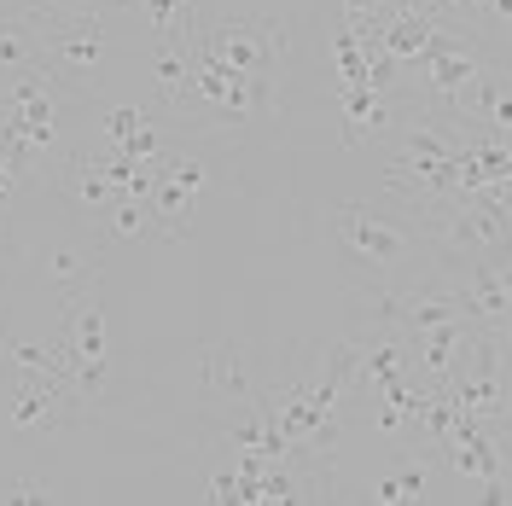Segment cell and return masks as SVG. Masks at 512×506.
<instances>
[{"mask_svg": "<svg viewBox=\"0 0 512 506\" xmlns=\"http://www.w3.org/2000/svg\"><path fill=\"white\" fill-rule=\"evenodd\" d=\"M466 134H472V123H460V117H448V111H414V117L402 123L396 152H390L384 192H396L408 210H425V204L454 198Z\"/></svg>", "mask_w": 512, "mask_h": 506, "instance_id": "obj_1", "label": "cell"}, {"mask_svg": "<svg viewBox=\"0 0 512 506\" xmlns=\"http://www.w3.org/2000/svg\"><path fill=\"white\" fill-rule=\"evenodd\" d=\"M76 105V94L53 82L47 70H24L12 82H0V146L24 169H41L64 146V111Z\"/></svg>", "mask_w": 512, "mask_h": 506, "instance_id": "obj_2", "label": "cell"}, {"mask_svg": "<svg viewBox=\"0 0 512 506\" xmlns=\"http://www.w3.org/2000/svg\"><path fill=\"white\" fill-rule=\"evenodd\" d=\"M332 245L350 256L361 274H379V280H396V274H408L414 262L431 256V251H425L419 222L390 216V210L361 204V198H350V204H338V210H332Z\"/></svg>", "mask_w": 512, "mask_h": 506, "instance_id": "obj_3", "label": "cell"}, {"mask_svg": "<svg viewBox=\"0 0 512 506\" xmlns=\"http://www.w3.org/2000/svg\"><path fill=\"white\" fill-rule=\"evenodd\" d=\"M443 274L454 309L466 315V326L478 338H495L507 344V309H512V291H507V256H466V262H431Z\"/></svg>", "mask_w": 512, "mask_h": 506, "instance_id": "obj_4", "label": "cell"}, {"mask_svg": "<svg viewBox=\"0 0 512 506\" xmlns=\"http://www.w3.org/2000/svg\"><path fill=\"white\" fill-rule=\"evenodd\" d=\"M64 379L82 402L105 396L111 384V315L94 291H76L70 309H64Z\"/></svg>", "mask_w": 512, "mask_h": 506, "instance_id": "obj_5", "label": "cell"}, {"mask_svg": "<svg viewBox=\"0 0 512 506\" xmlns=\"http://www.w3.org/2000/svg\"><path fill=\"white\" fill-rule=\"evenodd\" d=\"M105 53H111V35L99 24V12L64 18V24H41V70L53 82H64L76 99L94 94V76L105 70Z\"/></svg>", "mask_w": 512, "mask_h": 506, "instance_id": "obj_6", "label": "cell"}, {"mask_svg": "<svg viewBox=\"0 0 512 506\" xmlns=\"http://www.w3.org/2000/svg\"><path fill=\"white\" fill-rule=\"evenodd\" d=\"M192 47L239 76H274L286 59V24L280 18H222V24H204Z\"/></svg>", "mask_w": 512, "mask_h": 506, "instance_id": "obj_7", "label": "cell"}, {"mask_svg": "<svg viewBox=\"0 0 512 506\" xmlns=\"http://www.w3.org/2000/svg\"><path fill=\"white\" fill-rule=\"evenodd\" d=\"M82 413H88V402L64 379H53V373H18L12 402H6V425L18 437H53V431L82 425Z\"/></svg>", "mask_w": 512, "mask_h": 506, "instance_id": "obj_8", "label": "cell"}, {"mask_svg": "<svg viewBox=\"0 0 512 506\" xmlns=\"http://www.w3.org/2000/svg\"><path fill=\"white\" fill-rule=\"evenodd\" d=\"M204 181H210V169L198 158H187V152H175V146L152 163L146 210H152V222H158L163 239H187V210H192V198L204 192Z\"/></svg>", "mask_w": 512, "mask_h": 506, "instance_id": "obj_9", "label": "cell"}, {"mask_svg": "<svg viewBox=\"0 0 512 506\" xmlns=\"http://www.w3.org/2000/svg\"><path fill=\"white\" fill-rule=\"evenodd\" d=\"M105 152H111L105 140H64L59 146V198L76 210V216H94V222L117 204Z\"/></svg>", "mask_w": 512, "mask_h": 506, "instance_id": "obj_10", "label": "cell"}, {"mask_svg": "<svg viewBox=\"0 0 512 506\" xmlns=\"http://www.w3.org/2000/svg\"><path fill=\"white\" fill-rule=\"evenodd\" d=\"M437 454L460 472V483L483 489V501H507V437H495V431H483L472 419H460Z\"/></svg>", "mask_w": 512, "mask_h": 506, "instance_id": "obj_11", "label": "cell"}, {"mask_svg": "<svg viewBox=\"0 0 512 506\" xmlns=\"http://www.w3.org/2000/svg\"><path fill=\"white\" fill-rule=\"evenodd\" d=\"M128 6L146 18L152 41H175V47H192V41L204 35V0H128Z\"/></svg>", "mask_w": 512, "mask_h": 506, "instance_id": "obj_12", "label": "cell"}, {"mask_svg": "<svg viewBox=\"0 0 512 506\" xmlns=\"http://www.w3.org/2000/svg\"><path fill=\"white\" fill-rule=\"evenodd\" d=\"M24 70H41V24L12 6V12H0V82H12Z\"/></svg>", "mask_w": 512, "mask_h": 506, "instance_id": "obj_13", "label": "cell"}, {"mask_svg": "<svg viewBox=\"0 0 512 506\" xmlns=\"http://www.w3.org/2000/svg\"><path fill=\"white\" fill-rule=\"evenodd\" d=\"M198 379L210 396H222V402H245L251 396V379H245V349L233 344V338H216V344L204 349V361H198Z\"/></svg>", "mask_w": 512, "mask_h": 506, "instance_id": "obj_14", "label": "cell"}, {"mask_svg": "<svg viewBox=\"0 0 512 506\" xmlns=\"http://www.w3.org/2000/svg\"><path fill=\"white\" fill-rule=\"evenodd\" d=\"M41 280L64 291V297H76V291H94L99 280V245H53V251L41 256Z\"/></svg>", "mask_w": 512, "mask_h": 506, "instance_id": "obj_15", "label": "cell"}, {"mask_svg": "<svg viewBox=\"0 0 512 506\" xmlns=\"http://www.w3.org/2000/svg\"><path fill=\"white\" fill-rule=\"evenodd\" d=\"M338 111H344V140H350V146H361L373 128L396 123L390 99H384L379 88H361V82H338Z\"/></svg>", "mask_w": 512, "mask_h": 506, "instance_id": "obj_16", "label": "cell"}, {"mask_svg": "<svg viewBox=\"0 0 512 506\" xmlns=\"http://www.w3.org/2000/svg\"><path fill=\"white\" fill-rule=\"evenodd\" d=\"M152 88H158L163 111L175 117L181 99L192 88V47H175V41H152Z\"/></svg>", "mask_w": 512, "mask_h": 506, "instance_id": "obj_17", "label": "cell"}, {"mask_svg": "<svg viewBox=\"0 0 512 506\" xmlns=\"http://www.w3.org/2000/svg\"><path fill=\"white\" fill-rule=\"evenodd\" d=\"M99 227H105L111 239H123V245H146V239H163L158 222H152V210H146V198H117V204L99 216Z\"/></svg>", "mask_w": 512, "mask_h": 506, "instance_id": "obj_18", "label": "cell"}, {"mask_svg": "<svg viewBox=\"0 0 512 506\" xmlns=\"http://www.w3.org/2000/svg\"><path fill=\"white\" fill-rule=\"evenodd\" d=\"M373 501H379V506H414V501H425V460H402L390 477H379Z\"/></svg>", "mask_w": 512, "mask_h": 506, "instance_id": "obj_19", "label": "cell"}, {"mask_svg": "<svg viewBox=\"0 0 512 506\" xmlns=\"http://www.w3.org/2000/svg\"><path fill=\"white\" fill-rule=\"evenodd\" d=\"M146 123H152V111H146V105H105V111H99V140L123 152Z\"/></svg>", "mask_w": 512, "mask_h": 506, "instance_id": "obj_20", "label": "cell"}, {"mask_svg": "<svg viewBox=\"0 0 512 506\" xmlns=\"http://www.w3.org/2000/svg\"><path fill=\"white\" fill-rule=\"evenodd\" d=\"M18 12H30L35 24H64V18L99 12V0H18Z\"/></svg>", "mask_w": 512, "mask_h": 506, "instance_id": "obj_21", "label": "cell"}, {"mask_svg": "<svg viewBox=\"0 0 512 506\" xmlns=\"http://www.w3.org/2000/svg\"><path fill=\"white\" fill-rule=\"evenodd\" d=\"M204 501H210V506H233V501H239V466H233V460L204 477Z\"/></svg>", "mask_w": 512, "mask_h": 506, "instance_id": "obj_22", "label": "cell"}, {"mask_svg": "<svg viewBox=\"0 0 512 506\" xmlns=\"http://www.w3.org/2000/svg\"><path fill=\"white\" fill-rule=\"evenodd\" d=\"M0 501H12V506H35V501H53V483H47V477H12Z\"/></svg>", "mask_w": 512, "mask_h": 506, "instance_id": "obj_23", "label": "cell"}, {"mask_svg": "<svg viewBox=\"0 0 512 506\" xmlns=\"http://www.w3.org/2000/svg\"><path fill=\"white\" fill-rule=\"evenodd\" d=\"M24 181H30V169H24V163H18L12 152H6V146H0V210L18 198V187H24Z\"/></svg>", "mask_w": 512, "mask_h": 506, "instance_id": "obj_24", "label": "cell"}, {"mask_svg": "<svg viewBox=\"0 0 512 506\" xmlns=\"http://www.w3.org/2000/svg\"><path fill=\"white\" fill-rule=\"evenodd\" d=\"M99 6H128V0H99Z\"/></svg>", "mask_w": 512, "mask_h": 506, "instance_id": "obj_25", "label": "cell"}]
</instances>
